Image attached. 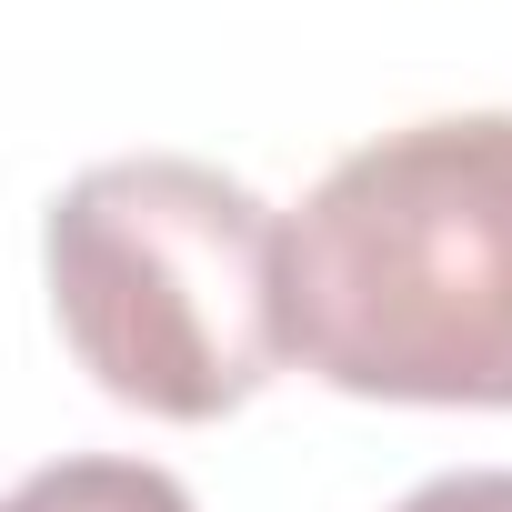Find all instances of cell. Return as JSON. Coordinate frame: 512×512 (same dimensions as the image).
I'll return each instance as SVG.
<instances>
[{"label": "cell", "instance_id": "obj_3", "mask_svg": "<svg viewBox=\"0 0 512 512\" xmlns=\"http://www.w3.org/2000/svg\"><path fill=\"white\" fill-rule=\"evenodd\" d=\"M0 512H201L161 462H121V452H71L41 462L21 492H0Z\"/></svg>", "mask_w": 512, "mask_h": 512}, {"label": "cell", "instance_id": "obj_1", "mask_svg": "<svg viewBox=\"0 0 512 512\" xmlns=\"http://www.w3.org/2000/svg\"><path fill=\"white\" fill-rule=\"evenodd\" d=\"M282 342L352 402L512 412V111L402 121L312 181Z\"/></svg>", "mask_w": 512, "mask_h": 512}, {"label": "cell", "instance_id": "obj_2", "mask_svg": "<svg viewBox=\"0 0 512 512\" xmlns=\"http://www.w3.org/2000/svg\"><path fill=\"white\" fill-rule=\"evenodd\" d=\"M41 262L71 362L151 422H221L292 362L282 221L211 161H91L51 201Z\"/></svg>", "mask_w": 512, "mask_h": 512}, {"label": "cell", "instance_id": "obj_4", "mask_svg": "<svg viewBox=\"0 0 512 512\" xmlns=\"http://www.w3.org/2000/svg\"><path fill=\"white\" fill-rule=\"evenodd\" d=\"M392 512H512V472H432Z\"/></svg>", "mask_w": 512, "mask_h": 512}]
</instances>
